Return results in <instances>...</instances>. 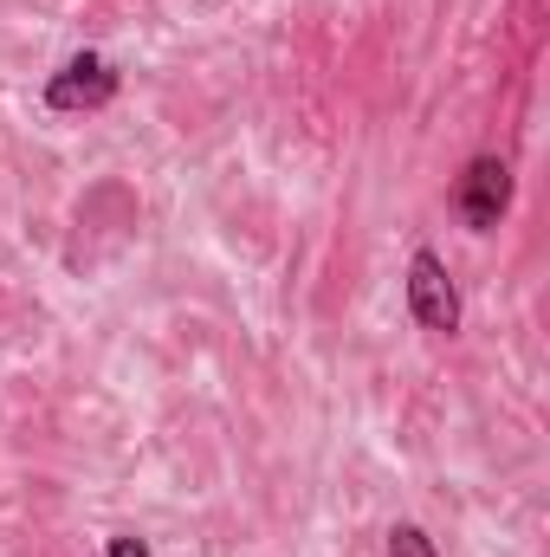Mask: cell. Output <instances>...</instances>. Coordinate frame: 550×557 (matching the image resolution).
I'll return each instance as SVG.
<instances>
[{
    "mask_svg": "<svg viewBox=\"0 0 550 557\" xmlns=\"http://www.w3.org/2000/svg\"><path fill=\"white\" fill-rule=\"evenodd\" d=\"M104 557H149V545H142V539H130V532H124V539H111V552Z\"/></svg>",
    "mask_w": 550,
    "mask_h": 557,
    "instance_id": "obj_5",
    "label": "cell"
},
{
    "mask_svg": "<svg viewBox=\"0 0 550 557\" xmlns=\"http://www.w3.org/2000/svg\"><path fill=\"white\" fill-rule=\"evenodd\" d=\"M409 311L421 331H434V337H453L460 331V292H453V273H447V260L440 253H414L409 260Z\"/></svg>",
    "mask_w": 550,
    "mask_h": 557,
    "instance_id": "obj_1",
    "label": "cell"
},
{
    "mask_svg": "<svg viewBox=\"0 0 550 557\" xmlns=\"http://www.w3.org/2000/svg\"><path fill=\"white\" fill-rule=\"evenodd\" d=\"M389 557H440V552H434V539L421 525H396L389 532Z\"/></svg>",
    "mask_w": 550,
    "mask_h": 557,
    "instance_id": "obj_4",
    "label": "cell"
},
{
    "mask_svg": "<svg viewBox=\"0 0 550 557\" xmlns=\"http://www.w3.org/2000/svg\"><path fill=\"white\" fill-rule=\"evenodd\" d=\"M453 208L466 214L473 234H492L499 214L512 208V169H505L499 156H473L466 175H460V188H453Z\"/></svg>",
    "mask_w": 550,
    "mask_h": 557,
    "instance_id": "obj_2",
    "label": "cell"
},
{
    "mask_svg": "<svg viewBox=\"0 0 550 557\" xmlns=\"http://www.w3.org/2000/svg\"><path fill=\"white\" fill-rule=\"evenodd\" d=\"M111 98H117V72H111V59H98V52L65 59V65L52 72V85H46V104H52V111H98V104H111Z\"/></svg>",
    "mask_w": 550,
    "mask_h": 557,
    "instance_id": "obj_3",
    "label": "cell"
}]
</instances>
